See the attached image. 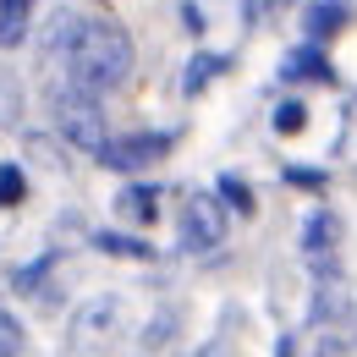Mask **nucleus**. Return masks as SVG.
I'll list each match as a JSON object with an SVG mask.
<instances>
[{
    "mask_svg": "<svg viewBox=\"0 0 357 357\" xmlns=\"http://www.w3.org/2000/svg\"><path fill=\"white\" fill-rule=\"evenodd\" d=\"M22 352V324H17V313L0 308V357H17Z\"/></svg>",
    "mask_w": 357,
    "mask_h": 357,
    "instance_id": "dca6fc26",
    "label": "nucleus"
},
{
    "mask_svg": "<svg viewBox=\"0 0 357 357\" xmlns=\"http://www.w3.org/2000/svg\"><path fill=\"white\" fill-rule=\"evenodd\" d=\"M99 248L116 259H149V242H137V236H99Z\"/></svg>",
    "mask_w": 357,
    "mask_h": 357,
    "instance_id": "2eb2a0df",
    "label": "nucleus"
},
{
    "mask_svg": "<svg viewBox=\"0 0 357 357\" xmlns=\"http://www.w3.org/2000/svg\"><path fill=\"white\" fill-rule=\"evenodd\" d=\"M116 330H121V303L116 297H93L89 308H77V319H72V352H99Z\"/></svg>",
    "mask_w": 357,
    "mask_h": 357,
    "instance_id": "20e7f679",
    "label": "nucleus"
},
{
    "mask_svg": "<svg viewBox=\"0 0 357 357\" xmlns=\"http://www.w3.org/2000/svg\"><path fill=\"white\" fill-rule=\"evenodd\" d=\"M116 215H121V220H132V225L154 220V192H149V187H127V192L116 198Z\"/></svg>",
    "mask_w": 357,
    "mask_h": 357,
    "instance_id": "9d476101",
    "label": "nucleus"
},
{
    "mask_svg": "<svg viewBox=\"0 0 357 357\" xmlns=\"http://www.w3.org/2000/svg\"><path fill=\"white\" fill-rule=\"evenodd\" d=\"M215 72H225V55H198V61L187 66V77H181V89H187V93H198L204 83H209V77H215Z\"/></svg>",
    "mask_w": 357,
    "mask_h": 357,
    "instance_id": "f8f14e48",
    "label": "nucleus"
},
{
    "mask_svg": "<svg viewBox=\"0 0 357 357\" xmlns=\"http://www.w3.org/2000/svg\"><path fill=\"white\" fill-rule=\"evenodd\" d=\"M220 198L236 209V215H253V209H259V204H253V187L236 181V176H220Z\"/></svg>",
    "mask_w": 357,
    "mask_h": 357,
    "instance_id": "ddd939ff",
    "label": "nucleus"
},
{
    "mask_svg": "<svg viewBox=\"0 0 357 357\" xmlns=\"http://www.w3.org/2000/svg\"><path fill=\"white\" fill-rule=\"evenodd\" d=\"M335 242H341V225H335V215H313L308 231H303V253H308V264L313 269H330L335 264Z\"/></svg>",
    "mask_w": 357,
    "mask_h": 357,
    "instance_id": "423d86ee",
    "label": "nucleus"
},
{
    "mask_svg": "<svg viewBox=\"0 0 357 357\" xmlns=\"http://www.w3.org/2000/svg\"><path fill=\"white\" fill-rule=\"evenodd\" d=\"M17 116H22V89L11 72H0V127H17Z\"/></svg>",
    "mask_w": 357,
    "mask_h": 357,
    "instance_id": "9b49d317",
    "label": "nucleus"
},
{
    "mask_svg": "<svg viewBox=\"0 0 357 357\" xmlns=\"http://www.w3.org/2000/svg\"><path fill=\"white\" fill-rule=\"evenodd\" d=\"M280 6H286V0H242V22H248V28H264L269 17H280Z\"/></svg>",
    "mask_w": 357,
    "mask_h": 357,
    "instance_id": "f3484780",
    "label": "nucleus"
},
{
    "mask_svg": "<svg viewBox=\"0 0 357 357\" xmlns=\"http://www.w3.org/2000/svg\"><path fill=\"white\" fill-rule=\"evenodd\" d=\"M28 11L33 0H0V45H17L28 33Z\"/></svg>",
    "mask_w": 357,
    "mask_h": 357,
    "instance_id": "6e6552de",
    "label": "nucleus"
},
{
    "mask_svg": "<svg viewBox=\"0 0 357 357\" xmlns=\"http://www.w3.org/2000/svg\"><path fill=\"white\" fill-rule=\"evenodd\" d=\"M165 149H171V137H165V132H132V137H110L93 160L110 165V171H143V165H154Z\"/></svg>",
    "mask_w": 357,
    "mask_h": 357,
    "instance_id": "39448f33",
    "label": "nucleus"
},
{
    "mask_svg": "<svg viewBox=\"0 0 357 357\" xmlns=\"http://www.w3.org/2000/svg\"><path fill=\"white\" fill-rule=\"evenodd\" d=\"M352 11L347 6H335V0H324V6H308V33L313 39H330V33H341V22H347Z\"/></svg>",
    "mask_w": 357,
    "mask_h": 357,
    "instance_id": "1a4fd4ad",
    "label": "nucleus"
},
{
    "mask_svg": "<svg viewBox=\"0 0 357 357\" xmlns=\"http://www.w3.org/2000/svg\"><path fill=\"white\" fill-rule=\"evenodd\" d=\"M50 110H55V132L66 137L72 149L99 154V149L110 143L105 110H99V93H83V89H72V83H61V89L50 93Z\"/></svg>",
    "mask_w": 357,
    "mask_h": 357,
    "instance_id": "f03ea898",
    "label": "nucleus"
},
{
    "mask_svg": "<svg viewBox=\"0 0 357 357\" xmlns=\"http://www.w3.org/2000/svg\"><path fill=\"white\" fill-rule=\"evenodd\" d=\"M22 192H28V176H22L17 165H0V209L22 204Z\"/></svg>",
    "mask_w": 357,
    "mask_h": 357,
    "instance_id": "4468645a",
    "label": "nucleus"
},
{
    "mask_svg": "<svg viewBox=\"0 0 357 357\" xmlns=\"http://www.w3.org/2000/svg\"><path fill=\"white\" fill-rule=\"evenodd\" d=\"M50 55H61L66 83L83 93H110L132 72V39L110 17H55Z\"/></svg>",
    "mask_w": 357,
    "mask_h": 357,
    "instance_id": "f257e3e1",
    "label": "nucleus"
},
{
    "mask_svg": "<svg viewBox=\"0 0 357 357\" xmlns=\"http://www.w3.org/2000/svg\"><path fill=\"white\" fill-rule=\"evenodd\" d=\"M303 116H308L303 105H280V110H275V127H280V132H303Z\"/></svg>",
    "mask_w": 357,
    "mask_h": 357,
    "instance_id": "a211bd4d",
    "label": "nucleus"
},
{
    "mask_svg": "<svg viewBox=\"0 0 357 357\" xmlns=\"http://www.w3.org/2000/svg\"><path fill=\"white\" fill-rule=\"evenodd\" d=\"M280 77H308V83H330V61L319 55V50H291L286 55V66H280Z\"/></svg>",
    "mask_w": 357,
    "mask_h": 357,
    "instance_id": "0eeeda50",
    "label": "nucleus"
},
{
    "mask_svg": "<svg viewBox=\"0 0 357 357\" xmlns=\"http://www.w3.org/2000/svg\"><path fill=\"white\" fill-rule=\"evenodd\" d=\"M225 242V204L215 192H192L181 204V248L187 253H209Z\"/></svg>",
    "mask_w": 357,
    "mask_h": 357,
    "instance_id": "7ed1b4c3",
    "label": "nucleus"
}]
</instances>
